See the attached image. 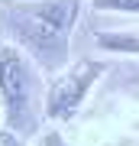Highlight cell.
<instances>
[{"label": "cell", "instance_id": "1", "mask_svg": "<svg viewBox=\"0 0 139 146\" xmlns=\"http://www.w3.org/2000/svg\"><path fill=\"white\" fill-rule=\"evenodd\" d=\"M81 3L84 0H0L3 42L23 49L42 72L62 75Z\"/></svg>", "mask_w": 139, "mask_h": 146}, {"label": "cell", "instance_id": "2", "mask_svg": "<svg viewBox=\"0 0 139 146\" xmlns=\"http://www.w3.org/2000/svg\"><path fill=\"white\" fill-rule=\"evenodd\" d=\"M0 104L7 130H13L16 136H39V123L45 120L39 65L10 42H0Z\"/></svg>", "mask_w": 139, "mask_h": 146}, {"label": "cell", "instance_id": "3", "mask_svg": "<svg viewBox=\"0 0 139 146\" xmlns=\"http://www.w3.org/2000/svg\"><path fill=\"white\" fill-rule=\"evenodd\" d=\"M103 72H107V65L97 62V58H78L62 75H55L52 84L45 88V120L52 127L68 123L81 110V104L88 101L91 88L100 81Z\"/></svg>", "mask_w": 139, "mask_h": 146}, {"label": "cell", "instance_id": "4", "mask_svg": "<svg viewBox=\"0 0 139 146\" xmlns=\"http://www.w3.org/2000/svg\"><path fill=\"white\" fill-rule=\"evenodd\" d=\"M94 46L107 55H139V29H100Z\"/></svg>", "mask_w": 139, "mask_h": 146}, {"label": "cell", "instance_id": "5", "mask_svg": "<svg viewBox=\"0 0 139 146\" xmlns=\"http://www.w3.org/2000/svg\"><path fill=\"white\" fill-rule=\"evenodd\" d=\"M94 10L100 13H129V16H139V0H91Z\"/></svg>", "mask_w": 139, "mask_h": 146}, {"label": "cell", "instance_id": "6", "mask_svg": "<svg viewBox=\"0 0 139 146\" xmlns=\"http://www.w3.org/2000/svg\"><path fill=\"white\" fill-rule=\"evenodd\" d=\"M36 146H71V143L62 136V130H58V127H45V130H39Z\"/></svg>", "mask_w": 139, "mask_h": 146}, {"label": "cell", "instance_id": "7", "mask_svg": "<svg viewBox=\"0 0 139 146\" xmlns=\"http://www.w3.org/2000/svg\"><path fill=\"white\" fill-rule=\"evenodd\" d=\"M0 146H23V136H16L13 130H0Z\"/></svg>", "mask_w": 139, "mask_h": 146}, {"label": "cell", "instance_id": "8", "mask_svg": "<svg viewBox=\"0 0 139 146\" xmlns=\"http://www.w3.org/2000/svg\"><path fill=\"white\" fill-rule=\"evenodd\" d=\"M0 123H3V104H0Z\"/></svg>", "mask_w": 139, "mask_h": 146}]
</instances>
